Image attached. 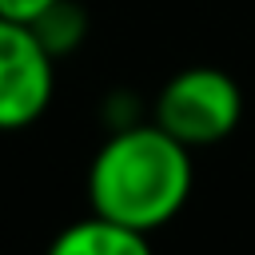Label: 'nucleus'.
<instances>
[{"instance_id":"obj_1","label":"nucleus","mask_w":255,"mask_h":255,"mask_svg":"<svg viewBox=\"0 0 255 255\" xmlns=\"http://www.w3.org/2000/svg\"><path fill=\"white\" fill-rule=\"evenodd\" d=\"M191 147L151 124L112 128L88 167V203L96 215L135 231H159L191 199Z\"/></svg>"},{"instance_id":"obj_2","label":"nucleus","mask_w":255,"mask_h":255,"mask_svg":"<svg viewBox=\"0 0 255 255\" xmlns=\"http://www.w3.org/2000/svg\"><path fill=\"white\" fill-rule=\"evenodd\" d=\"M151 120L187 147H211L239 128L243 88L223 68L191 64L159 88Z\"/></svg>"},{"instance_id":"obj_3","label":"nucleus","mask_w":255,"mask_h":255,"mask_svg":"<svg viewBox=\"0 0 255 255\" xmlns=\"http://www.w3.org/2000/svg\"><path fill=\"white\" fill-rule=\"evenodd\" d=\"M56 92V56L32 24L0 16V131L32 128Z\"/></svg>"},{"instance_id":"obj_4","label":"nucleus","mask_w":255,"mask_h":255,"mask_svg":"<svg viewBox=\"0 0 255 255\" xmlns=\"http://www.w3.org/2000/svg\"><path fill=\"white\" fill-rule=\"evenodd\" d=\"M44 255H155L151 251V239L147 231H135V227H124L116 219H104V215H88V219H76L68 223Z\"/></svg>"},{"instance_id":"obj_5","label":"nucleus","mask_w":255,"mask_h":255,"mask_svg":"<svg viewBox=\"0 0 255 255\" xmlns=\"http://www.w3.org/2000/svg\"><path fill=\"white\" fill-rule=\"evenodd\" d=\"M32 32L40 36V44L60 60V56H72L84 36H88V12L76 4V0H56L48 12H40L32 20Z\"/></svg>"},{"instance_id":"obj_6","label":"nucleus","mask_w":255,"mask_h":255,"mask_svg":"<svg viewBox=\"0 0 255 255\" xmlns=\"http://www.w3.org/2000/svg\"><path fill=\"white\" fill-rule=\"evenodd\" d=\"M56 0H0V16L4 20H20V24H32L40 12H48Z\"/></svg>"}]
</instances>
